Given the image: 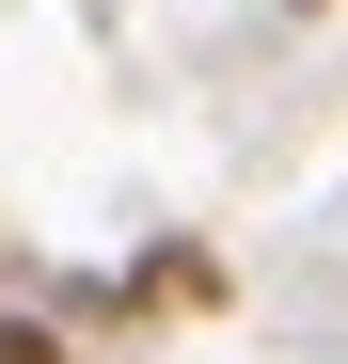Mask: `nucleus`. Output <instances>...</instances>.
Returning a JSON list of instances; mask_svg holds the SVG:
<instances>
[{"instance_id":"f03ea898","label":"nucleus","mask_w":348,"mask_h":364,"mask_svg":"<svg viewBox=\"0 0 348 364\" xmlns=\"http://www.w3.org/2000/svg\"><path fill=\"white\" fill-rule=\"evenodd\" d=\"M269 16H332V0H269Z\"/></svg>"},{"instance_id":"f257e3e1","label":"nucleus","mask_w":348,"mask_h":364,"mask_svg":"<svg viewBox=\"0 0 348 364\" xmlns=\"http://www.w3.org/2000/svg\"><path fill=\"white\" fill-rule=\"evenodd\" d=\"M0 364H64V333H48V317H0Z\"/></svg>"}]
</instances>
